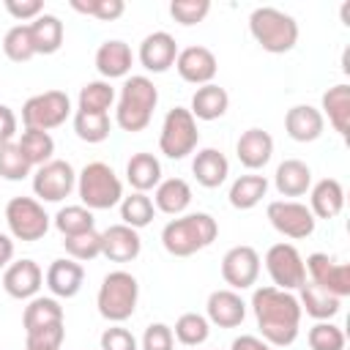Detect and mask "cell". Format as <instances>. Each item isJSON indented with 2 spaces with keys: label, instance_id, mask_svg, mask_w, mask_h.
Segmentation results:
<instances>
[{
  "label": "cell",
  "instance_id": "cell-1",
  "mask_svg": "<svg viewBox=\"0 0 350 350\" xmlns=\"http://www.w3.org/2000/svg\"><path fill=\"white\" fill-rule=\"evenodd\" d=\"M252 312L260 328V339L271 347H290L301 331V304L293 293L279 290L273 284L257 287L252 293Z\"/></svg>",
  "mask_w": 350,
  "mask_h": 350
},
{
  "label": "cell",
  "instance_id": "cell-2",
  "mask_svg": "<svg viewBox=\"0 0 350 350\" xmlns=\"http://www.w3.org/2000/svg\"><path fill=\"white\" fill-rule=\"evenodd\" d=\"M219 235V224L211 213H183L164 224L161 230V246L172 257H191L202 249H208Z\"/></svg>",
  "mask_w": 350,
  "mask_h": 350
},
{
  "label": "cell",
  "instance_id": "cell-3",
  "mask_svg": "<svg viewBox=\"0 0 350 350\" xmlns=\"http://www.w3.org/2000/svg\"><path fill=\"white\" fill-rule=\"evenodd\" d=\"M156 104H159V90H156L153 79H148L142 74L126 77L120 96H118V107H115V123L123 131L137 134V131L148 129Z\"/></svg>",
  "mask_w": 350,
  "mask_h": 350
},
{
  "label": "cell",
  "instance_id": "cell-4",
  "mask_svg": "<svg viewBox=\"0 0 350 350\" xmlns=\"http://www.w3.org/2000/svg\"><path fill=\"white\" fill-rule=\"evenodd\" d=\"M249 33L271 55H284L298 44V22L273 5H260L249 14Z\"/></svg>",
  "mask_w": 350,
  "mask_h": 350
},
{
  "label": "cell",
  "instance_id": "cell-5",
  "mask_svg": "<svg viewBox=\"0 0 350 350\" xmlns=\"http://www.w3.org/2000/svg\"><path fill=\"white\" fill-rule=\"evenodd\" d=\"M77 194L90 211H109L123 200V183L104 161H90L77 175Z\"/></svg>",
  "mask_w": 350,
  "mask_h": 350
},
{
  "label": "cell",
  "instance_id": "cell-6",
  "mask_svg": "<svg viewBox=\"0 0 350 350\" xmlns=\"http://www.w3.org/2000/svg\"><path fill=\"white\" fill-rule=\"evenodd\" d=\"M137 301H139V282L134 273L129 271H109L101 279L98 295H96V306L98 314L109 323H123L137 312Z\"/></svg>",
  "mask_w": 350,
  "mask_h": 350
},
{
  "label": "cell",
  "instance_id": "cell-7",
  "mask_svg": "<svg viewBox=\"0 0 350 350\" xmlns=\"http://www.w3.org/2000/svg\"><path fill=\"white\" fill-rule=\"evenodd\" d=\"M200 142V131H197V120L186 107H172L164 115L161 123V134H159V150L167 159H186L189 153H194Z\"/></svg>",
  "mask_w": 350,
  "mask_h": 350
},
{
  "label": "cell",
  "instance_id": "cell-8",
  "mask_svg": "<svg viewBox=\"0 0 350 350\" xmlns=\"http://www.w3.org/2000/svg\"><path fill=\"white\" fill-rule=\"evenodd\" d=\"M71 115V98L63 90H44L30 96L22 104V123L25 129H38V131H52L63 126Z\"/></svg>",
  "mask_w": 350,
  "mask_h": 350
},
{
  "label": "cell",
  "instance_id": "cell-9",
  "mask_svg": "<svg viewBox=\"0 0 350 350\" xmlns=\"http://www.w3.org/2000/svg\"><path fill=\"white\" fill-rule=\"evenodd\" d=\"M5 224L16 241H41L49 232V216L44 205L33 197H11L5 205Z\"/></svg>",
  "mask_w": 350,
  "mask_h": 350
},
{
  "label": "cell",
  "instance_id": "cell-10",
  "mask_svg": "<svg viewBox=\"0 0 350 350\" xmlns=\"http://www.w3.org/2000/svg\"><path fill=\"white\" fill-rule=\"evenodd\" d=\"M265 271L273 282V287L279 290H298L304 282H306V265H304V257L301 252L293 246V243H273L268 252H265Z\"/></svg>",
  "mask_w": 350,
  "mask_h": 350
},
{
  "label": "cell",
  "instance_id": "cell-11",
  "mask_svg": "<svg viewBox=\"0 0 350 350\" xmlns=\"http://www.w3.org/2000/svg\"><path fill=\"white\" fill-rule=\"evenodd\" d=\"M265 213H268L271 227L279 235L293 238V241L309 238L314 232V224H317V219L312 216L309 205H304L298 200H273V202H268Z\"/></svg>",
  "mask_w": 350,
  "mask_h": 350
},
{
  "label": "cell",
  "instance_id": "cell-12",
  "mask_svg": "<svg viewBox=\"0 0 350 350\" xmlns=\"http://www.w3.org/2000/svg\"><path fill=\"white\" fill-rule=\"evenodd\" d=\"M77 189V172L66 159H52L33 172V191L44 202H63Z\"/></svg>",
  "mask_w": 350,
  "mask_h": 350
},
{
  "label": "cell",
  "instance_id": "cell-13",
  "mask_svg": "<svg viewBox=\"0 0 350 350\" xmlns=\"http://www.w3.org/2000/svg\"><path fill=\"white\" fill-rule=\"evenodd\" d=\"M309 282H314L317 287L328 290L336 298H347L350 295V265L347 262H336L323 252H314L304 260Z\"/></svg>",
  "mask_w": 350,
  "mask_h": 350
},
{
  "label": "cell",
  "instance_id": "cell-14",
  "mask_svg": "<svg viewBox=\"0 0 350 350\" xmlns=\"http://www.w3.org/2000/svg\"><path fill=\"white\" fill-rule=\"evenodd\" d=\"M260 276V254L254 246H232L221 257V279L230 284V290H246Z\"/></svg>",
  "mask_w": 350,
  "mask_h": 350
},
{
  "label": "cell",
  "instance_id": "cell-15",
  "mask_svg": "<svg viewBox=\"0 0 350 350\" xmlns=\"http://www.w3.org/2000/svg\"><path fill=\"white\" fill-rule=\"evenodd\" d=\"M175 68L180 74L183 82L189 85H211L216 71H219V60L216 55L208 49V46H186V49H178V57H175Z\"/></svg>",
  "mask_w": 350,
  "mask_h": 350
},
{
  "label": "cell",
  "instance_id": "cell-16",
  "mask_svg": "<svg viewBox=\"0 0 350 350\" xmlns=\"http://www.w3.org/2000/svg\"><path fill=\"white\" fill-rule=\"evenodd\" d=\"M44 284V271L36 260H16L3 271V290L16 301H30Z\"/></svg>",
  "mask_w": 350,
  "mask_h": 350
},
{
  "label": "cell",
  "instance_id": "cell-17",
  "mask_svg": "<svg viewBox=\"0 0 350 350\" xmlns=\"http://www.w3.org/2000/svg\"><path fill=\"white\" fill-rule=\"evenodd\" d=\"M175 57H178V44H175V38L167 30L148 33L142 38V44H139V63L150 74L170 71L175 66Z\"/></svg>",
  "mask_w": 350,
  "mask_h": 350
},
{
  "label": "cell",
  "instance_id": "cell-18",
  "mask_svg": "<svg viewBox=\"0 0 350 350\" xmlns=\"http://www.w3.org/2000/svg\"><path fill=\"white\" fill-rule=\"evenodd\" d=\"M142 252V238L139 230L129 227V224H112L101 232V254L112 262H131L137 260Z\"/></svg>",
  "mask_w": 350,
  "mask_h": 350
},
{
  "label": "cell",
  "instance_id": "cell-19",
  "mask_svg": "<svg viewBox=\"0 0 350 350\" xmlns=\"http://www.w3.org/2000/svg\"><path fill=\"white\" fill-rule=\"evenodd\" d=\"M205 317L208 323L219 328H238L246 317V304L235 290H213L205 304Z\"/></svg>",
  "mask_w": 350,
  "mask_h": 350
},
{
  "label": "cell",
  "instance_id": "cell-20",
  "mask_svg": "<svg viewBox=\"0 0 350 350\" xmlns=\"http://www.w3.org/2000/svg\"><path fill=\"white\" fill-rule=\"evenodd\" d=\"M44 282L52 298H74L82 290L85 268L71 257H60V260H52V265L44 273Z\"/></svg>",
  "mask_w": 350,
  "mask_h": 350
},
{
  "label": "cell",
  "instance_id": "cell-21",
  "mask_svg": "<svg viewBox=\"0 0 350 350\" xmlns=\"http://www.w3.org/2000/svg\"><path fill=\"white\" fill-rule=\"evenodd\" d=\"M325 129V118L312 104H295L284 115V131L295 142H314Z\"/></svg>",
  "mask_w": 350,
  "mask_h": 350
},
{
  "label": "cell",
  "instance_id": "cell-22",
  "mask_svg": "<svg viewBox=\"0 0 350 350\" xmlns=\"http://www.w3.org/2000/svg\"><path fill=\"white\" fill-rule=\"evenodd\" d=\"M235 153L246 170H262L273 156V137L262 129H246L235 142Z\"/></svg>",
  "mask_w": 350,
  "mask_h": 350
},
{
  "label": "cell",
  "instance_id": "cell-23",
  "mask_svg": "<svg viewBox=\"0 0 350 350\" xmlns=\"http://www.w3.org/2000/svg\"><path fill=\"white\" fill-rule=\"evenodd\" d=\"M131 46L120 38H107L98 49H96V71L109 82V79H120L131 71Z\"/></svg>",
  "mask_w": 350,
  "mask_h": 350
},
{
  "label": "cell",
  "instance_id": "cell-24",
  "mask_svg": "<svg viewBox=\"0 0 350 350\" xmlns=\"http://www.w3.org/2000/svg\"><path fill=\"white\" fill-rule=\"evenodd\" d=\"M345 208V189L336 178H323L309 189V211L314 219H334Z\"/></svg>",
  "mask_w": 350,
  "mask_h": 350
},
{
  "label": "cell",
  "instance_id": "cell-25",
  "mask_svg": "<svg viewBox=\"0 0 350 350\" xmlns=\"http://www.w3.org/2000/svg\"><path fill=\"white\" fill-rule=\"evenodd\" d=\"M191 172H194V178H197L200 186L219 189L227 180V175H230V161H227V156L221 150L202 148V150H197V156L191 161Z\"/></svg>",
  "mask_w": 350,
  "mask_h": 350
},
{
  "label": "cell",
  "instance_id": "cell-26",
  "mask_svg": "<svg viewBox=\"0 0 350 350\" xmlns=\"http://www.w3.org/2000/svg\"><path fill=\"white\" fill-rule=\"evenodd\" d=\"M273 186L282 197H304L312 189V170L301 159H284L276 167Z\"/></svg>",
  "mask_w": 350,
  "mask_h": 350
},
{
  "label": "cell",
  "instance_id": "cell-27",
  "mask_svg": "<svg viewBox=\"0 0 350 350\" xmlns=\"http://www.w3.org/2000/svg\"><path fill=\"white\" fill-rule=\"evenodd\" d=\"M227 109H230V96L216 82L197 88L189 104V112L194 115V120H219L227 115Z\"/></svg>",
  "mask_w": 350,
  "mask_h": 350
},
{
  "label": "cell",
  "instance_id": "cell-28",
  "mask_svg": "<svg viewBox=\"0 0 350 350\" xmlns=\"http://www.w3.org/2000/svg\"><path fill=\"white\" fill-rule=\"evenodd\" d=\"M298 304H301V312H306L309 317H314V320H331V317H336L339 314V309H342V298H336V295H331L328 290H323V287H317L314 282H304L301 287H298Z\"/></svg>",
  "mask_w": 350,
  "mask_h": 350
},
{
  "label": "cell",
  "instance_id": "cell-29",
  "mask_svg": "<svg viewBox=\"0 0 350 350\" xmlns=\"http://www.w3.org/2000/svg\"><path fill=\"white\" fill-rule=\"evenodd\" d=\"M153 205L167 216H183V211L191 205V186L183 178H167L156 186Z\"/></svg>",
  "mask_w": 350,
  "mask_h": 350
},
{
  "label": "cell",
  "instance_id": "cell-30",
  "mask_svg": "<svg viewBox=\"0 0 350 350\" xmlns=\"http://www.w3.org/2000/svg\"><path fill=\"white\" fill-rule=\"evenodd\" d=\"M27 30H30V41H33L36 55H55V52L63 46L66 30H63V22H60L55 14H41V16H36V19L27 25Z\"/></svg>",
  "mask_w": 350,
  "mask_h": 350
},
{
  "label": "cell",
  "instance_id": "cell-31",
  "mask_svg": "<svg viewBox=\"0 0 350 350\" xmlns=\"http://www.w3.org/2000/svg\"><path fill=\"white\" fill-rule=\"evenodd\" d=\"M323 118H328V123L334 126V131L339 137H347L350 131V85L339 82L334 88H328L323 93Z\"/></svg>",
  "mask_w": 350,
  "mask_h": 350
},
{
  "label": "cell",
  "instance_id": "cell-32",
  "mask_svg": "<svg viewBox=\"0 0 350 350\" xmlns=\"http://www.w3.org/2000/svg\"><path fill=\"white\" fill-rule=\"evenodd\" d=\"M126 180L134 191L148 194L161 183V161L153 153H134L126 164Z\"/></svg>",
  "mask_w": 350,
  "mask_h": 350
},
{
  "label": "cell",
  "instance_id": "cell-33",
  "mask_svg": "<svg viewBox=\"0 0 350 350\" xmlns=\"http://www.w3.org/2000/svg\"><path fill=\"white\" fill-rule=\"evenodd\" d=\"M63 323V306L57 298L52 295H36L27 301L25 312H22V328L36 331V328H46V325H57Z\"/></svg>",
  "mask_w": 350,
  "mask_h": 350
},
{
  "label": "cell",
  "instance_id": "cell-34",
  "mask_svg": "<svg viewBox=\"0 0 350 350\" xmlns=\"http://www.w3.org/2000/svg\"><path fill=\"white\" fill-rule=\"evenodd\" d=\"M268 191V178L265 175H241L230 186V205L235 211H252Z\"/></svg>",
  "mask_w": 350,
  "mask_h": 350
},
{
  "label": "cell",
  "instance_id": "cell-35",
  "mask_svg": "<svg viewBox=\"0 0 350 350\" xmlns=\"http://www.w3.org/2000/svg\"><path fill=\"white\" fill-rule=\"evenodd\" d=\"M77 109L79 112H90V115H109V107L115 104V88L107 79H93L85 82L79 88V98H77Z\"/></svg>",
  "mask_w": 350,
  "mask_h": 350
},
{
  "label": "cell",
  "instance_id": "cell-36",
  "mask_svg": "<svg viewBox=\"0 0 350 350\" xmlns=\"http://www.w3.org/2000/svg\"><path fill=\"white\" fill-rule=\"evenodd\" d=\"M22 156L30 161V167H41L46 161H52L55 153V139L49 131H38V129H25L22 137L16 139Z\"/></svg>",
  "mask_w": 350,
  "mask_h": 350
},
{
  "label": "cell",
  "instance_id": "cell-37",
  "mask_svg": "<svg viewBox=\"0 0 350 350\" xmlns=\"http://www.w3.org/2000/svg\"><path fill=\"white\" fill-rule=\"evenodd\" d=\"M153 216H156V205H153V200L148 194L131 191L129 197L120 200V219H123V224H129L134 230H142V227H148L153 221Z\"/></svg>",
  "mask_w": 350,
  "mask_h": 350
},
{
  "label": "cell",
  "instance_id": "cell-38",
  "mask_svg": "<svg viewBox=\"0 0 350 350\" xmlns=\"http://www.w3.org/2000/svg\"><path fill=\"white\" fill-rule=\"evenodd\" d=\"M208 334H211V323L200 312H183L172 328V336L186 347H200L208 339Z\"/></svg>",
  "mask_w": 350,
  "mask_h": 350
},
{
  "label": "cell",
  "instance_id": "cell-39",
  "mask_svg": "<svg viewBox=\"0 0 350 350\" xmlns=\"http://www.w3.org/2000/svg\"><path fill=\"white\" fill-rule=\"evenodd\" d=\"M55 227L63 238L68 235H79V232H88V230H96V216L90 208L85 205H66L55 213Z\"/></svg>",
  "mask_w": 350,
  "mask_h": 350
},
{
  "label": "cell",
  "instance_id": "cell-40",
  "mask_svg": "<svg viewBox=\"0 0 350 350\" xmlns=\"http://www.w3.org/2000/svg\"><path fill=\"white\" fill-rule=\"evenodd\" d=\"M109 129H112L109 115H90V112H79V109L74 112V131L88 145L104 142L109 137Z\"/></svg>",
  "mask_w": 350,
  "mask_h": 350
},
{
  "label": "cell",
  "instance_id": "cell-41",
  "mask_svg": "<svg viewBox=\"0 0 350 350\" xmlns=\"http://www.w3.org/2000/svg\"><path fill=\"white\" fill-rule=\"evenodd\" d=\"M33 172L30 161L22 156L16 139L0 145V178L3 180H25Z\"/></svg>",
  "mask_w": 350,
  "mask_h": 350
},
{
  "label": "cell",
  "instance_id": "cell-42",
  "mask_svg": "<svg viewBox=\"0 0 350 350\" xmlns=\"http://www.w3.org/2000/svg\"><path fill=\"white\" fill-rule=\"evenodd\" d=\"M3 52L14 63H27L30 57H36V49H33L27 25H14V27L5 30V36H3Z\"/></svg>",
  "mask_w": 350,
  "mask_h": 350
},
{
  "label": "cell",
  "instance_id": "cell-43",
  "mask_svg": "<svg viewBox=\"0 0 350 350\" xmlns=\"http://www.w3.org/2000/svg\"><path fill=\"white\" fill-rule=\"evenodd\" d=\"M63 246H66V254L71 260L90 262L101 254V232L88 230V232H79V235H68V238H63Z\"/></svg>",
  "mask_w": 350,
  "mask_h": 350
},
{
  "label": "cell",
  "instance_id": "cell-44",
  "mask_svg": "<svg viewBox=\"0 0 350 350\" xmlns=\"http://www.w3.org/2000/svg\"><path fill=\"white\" fill-rule=\"evenodd\" d=\"M306 339L312 350H345V331L331 320H317L309 328Z\"/></svg>",
  "mask_w": 350,
  "mask_h": 350
},
{
  "label": "cell",
  "instance_id": "cell-45",
  "mask_svg": "<svg viewBox=\"0 0 350 350\" xmlns=\"http://www.w3.org/2000/svg\"><path fill=\"white\" fill-rule=\"evenodd\" d=\"M71 8L85 16H93L98 22H112V19L123 16L126 3L123 0H71Z\"/></svg>",
  "mask_w": 350,
  "mask_h": 350
},
{
  "label": "cell",
  "instance_id": "cell-46",
  "mask_svg": "<svg viewBox=\"0 0 350 350\" xmlns=\"http://www.w3.org/2000/svg\"><path fill=\"white\" fill-rule=\"evenodd\" d=\"M211 11V3L208 0H172L170 3V14L178 25L183 27H191L197 22H202Z\"/></svg>",
  "mask_w": 350,
  "mask_h": 350
},
{
  "label": "cell",
  "instance_id": "cell-47",
  "mask_svg": "<svg viewBox=\"0 0 350 350\" xmlns=\"http://www.w3.org/2000/svg\"><path fill=\"white\" fill-rule=\"evenodd\" d=\"M63 339H66L63 323L46 325V328H36V331L25 334V350H60Z\"/></svg>",
  "mask_w": 350,
  "mask_h": 350
},
{
  "label": "cell",
  "instance_id": "cell-48",
  "mask_svg": "<svg viewBox=\"0 0 350 350\" xmlns=\"http://www.w3.org/2000/svg\"><path fill=\"white\" fill-rule=\"evenodd\" d=\"M98 345H101V350H139L137 336L129 328H123L120 323H112L109 328H104Z\"/></svg>",
  "mask_w": 350,
  "mask_h": 350
},
{
  "label": "cell",
  "instance_id": "cell-49",
  "mask_svg": "<svg viewBox=\"0 0 350 350\" xmlns=\"http://www.w3.org/2000/svg\"><path fill=\"white\" fill-rule=\"evenodd\" d=\"M172 347H175V336L167 323H150L145 328L139 350H172Z\"/></svg>",
  "mask_w": 350,
  "mask_h": 350
},
{
  "label": "cell",
  "instance_id": "cell-50",
  "mask_svg": "<svg viewBox=\"0 0 350 350\" xmlns=\"http://www.w3.org/2000/svg\"><path fill=\"white\" fill-rule=\"evenodd\" d=\"M5 11L16 19V22H33L36 16L44 14V3L41 0H5Z\"/></svg>",
  "mask_w": 350,
  "mask_h": 350
},
{
  "label": "cell",
  "instance_id": "cell-51",
  "mask_svg": "<svg viewBox=\"0 0 350 350\" xmlns=\"http://www.w3.org/2000/svg\"><path fill=\"white\" fill-rule=\"evenodd\" d=\"M16 126H19V120H16L14 109L8 104H0V145L11 142L16 137Z\"/></svg>",
  "mask_w": 350,
  "mask_h": 350
},
{
  "label": "cell",
  "instance_id": "cell-52",
  "mask_svg": "<svg viewBox=\"0 0 350 350\" xmlns=\"http://www.w3.org/2000/svg\"><path fill=\"white\" fill-rule=\"evenodd\" d=\"M230 350H273V347H271L265 339L254 336V334H241V336L232 339Z\"/></svg>",
  "mask_w": 350,
  "mask_h": 350
},
{
  "label": "cell",
  "instance_id": "cell-53",
  "mask_svg": "<svg viewBox=\"0 0 350 350\" xmlns=\"http://www.w3.org/2000/svg\"><path fill=\"white\" fill-rule=\"evenodd\" d=\"M14 260V238L0 232V268H8Z\"/></svg>",
  "mask_w": 350,
  "mask_h": 350
}]
</instances>
